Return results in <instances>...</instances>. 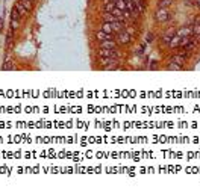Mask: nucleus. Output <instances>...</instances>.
<instances>
[{
  "label": "nucleus",
  "instance_id": "obj_5",
  "mask_svg": "<svg viewBox=\"0 0 200 192\" xmlns=\"http://www.w3.org/2000/svg\"><path fill=\"white\" fill-rule=\"evenodd\" d=\"M96 38L102 42V41H105V39H111L112 38V35L111 33H106V32H103V30H99L97 33H96Z\"/></svg>",
  "mask_w": 200,
  "mask_h": 192
},
{
  "label": "nucleus",
  "instance_id": "obj_18",
  "mask_svg": "<svg viewBox=\"0 0 200 192\" xmlns=\"http://www.w3.org/2000/svg\"><path fill=\"white\" fill-rule=\"evenodd\" d=\"M146 41H147V42H152V41H153V35H152V33H147Z\"/></svg>",
  "mask_w": 200,
  "mask_h": 192
},
{
  "label": "nucleus",
  "instance_id": "obj_1",
  "mask_svg": "<svg viewBox=\"0 0 200 192\" xmlns=\"http://www.w3.org/2000/svg\"><path fill=\"white\" fill-rule=\"evenodd\" d=\"M115 41L118 42V44H129L130 41H132V36H130L128 32H126V29H123V30H120V32H117L115 33V38H114Z\"/></svg>",
  "mask_w": 200,
  "mask_h": 192
},
{
  "label": "nucleus",
  "instance_id": "obj_15",
  "mask_svg": "<svg viewBox=\"0 0 200 192\" xmlns=\"http://www.w3.org/2000/svg\"><path fill=\"white\" fill-rule=\"evenodd\" d=\"M20 2L23 3V6L28 9V11H30L32 9V2H30V0H20Z\"/></svg>",
  "mask_w": 200,
  "mask_h": 192
},
{
  "label": "nucleus",
  "instance_id": "obj_13",
  "mask_svg": "<svg viewBox=\"0 0 200 192\" xmlns=\"http://www.w3.org/2000/svg\"><path fill=\"white\" fill-rule=\"evenodd\" d=\"M193 41V38H191V35H188V36H182L181 38V42H179V45H182V47H185L187 44H189V42Z\"/></svg>",
  "mask_w": 200,
  "mask_h": 192
},
{
  "label": "nucleus",
  "instance_id": "obj_19",
  "mask_svg": "<svg viewBox=\"0 0 200 192\" xmlns=\"http://www.w3.org/2000/svg\"><path fill=\"white\" fill-rule=\"evenodd\" d=\"M185 5H187V6H193V3H191V0H187V2H185Z\"/></svg>",
  "mask_w": 200,
  "mask_h": 192
},
{
  "label": "nucleus",
  "instance_id": "obj_11",
  "mask_svg": "<svg viewBox=\"0 0 200 192\" xmlns=\"http://www.w3.org/2000/svg\"><path fill=\"white\" fill-rule=\"evenodd\" d=\"M167 70H170V71H171V70H173V71H179V70H182V67H181V65H177L176 62H173V61H171V62L167 65Z\"/></svg>",
  "mask_w": 200,
  "mask_h": 192
},
{
  "label": "nucleus",
  "instance_id": "obj_8",
  "mask_svg": "<svg viewBox=\"0 0 200 192\" xmlns=\"http://www.w3.org/2000/svg\"><path fill=\"white\" fill-rule=\"evenodd\" d=\"M115 8V2H112V0H106L103 5V11L105 12H112V9Z\"/></svg>",
  "mask_w": 200,
  "mask_h": 192
},
{
  "label": "nucleus",
  "instance_id": "obj_10",
  "mask_svg": "<svg viewBox=\"0 0 200 192\" xmlns=\"http://www.w3.org/2000/svg\"><path fill=\"white\" fill-rule=\"evenodd\" d=\"M171 61H173V62H176L177 65L183 67V64H185V61H187V59H185L183 56H181V55H174V56L171 58Z\"/></svg>",
  "mask_w": 200,
  "mask_h": 192
},
{
  "label": "nucleus",
  "instance_id": "obj_2",
  "mask_svg": "<svg viewBox=\"0 0 200 192\" xmlns=\"http://www.w3.org/2000/svg\"><path fill=\"white\" fill-rule=\"evenodd\" d=\"M168 18H170V14H168L167 8H158L156 12H155V20L159 21V23H162V21H167Z\"/></svg>",
  "mask_w": 200,
  "mask_h": 192
},
{
  "label": "nucleus",
  "instance_id": "obj_12",
  "mask_svg": "<svg viewBox=\"0 0 200 192\" xmlns=\"http://www.w3.org/2000/svg\"><path fill=\"white\" fill-rule=\"evenodd\" d=\"M173 3V0H158V8H168Z\"/></svg>",
  "mask_w": 200,
  "mask_h": 192
},
{
  "label": "nucleus",
  "instance_id": "obj_16",
  "mask_svg": "<svg viewBox=\"0 0 200 192\" xmlns=\"http://www.w3.org/2000/svg\"><path fill=\"white\" fill-rule=\"evenodd\" d=\"M18 26H20V18H12L11 20V27L12 29H18Z\"/></svg>",
  "mask_w": 200,
  "mask_h": 192
},
{
  "label": "nucleus",
  "instance_id": "obj_20",
  "mask_svg": "<svg viewBox=\"0 0 200 192\" xmlns=\"http://www.w3.org/2000/svg\"><path fill=\"white\" fill-rule=\"evenodd\" d=\"M2 27H3L2 26V15H0V30H2Z\"/></svg>",
  "mask_w": 200,
  "mask_h": 192
},
{
  "label": "nucleus",
  "instance_id": "obj_4",
  "mask_svg": "<svg viewBox=\"0 0 200 192\" xmlns=\"http://www.w3.org/2000/svg\"><path fill=\"white\" fill-rule=\"evenodd\" d=\"M181 38L182 36H179V35H173L170 41H168V47H171V49H174V47H179V42H181Z\"/></svg>",
  "mask_w": 200,
  "mask_h": 192
},
{
  "label": "nucleus",
  "instance_id": "obj_14",
  "mask_svg": "<svg viewBox=\"0 0 200 192\" xmlns=\"http://www.w3.org/2000/svg\"><path fill=\"white\" fill-rule=\"evenodd\" d=\"M115 8H118L121 11H126V2H124V0H117V2H115Z\"/></svg>",
  "mask_w": 200,
  "mask_h": 192
},
{
  "label": "nucleus",
  "instance_id": "obj_6",
  "mask_svg": "<svg viewBox=\"0 0 200 192\" xmlns=\"http://www.w3.org/2000/svg\"><path fill=\"white\" fill-rule=\"evenodd\" d=\"M193 33V27H181L177 32H176V35H179V36H188V35H191Z\"/></svg>",
  "mask_w": 200,
  "mask_h": 192
},
{
  "label": "nucleus",
  "instance_id": "obj_9",
  "mask_svg": "<svg viewBox=\"0 0 200 192\" xmlns=\"http://www.w3.org/2000/svg\"><path fill=\"white\" fill-rule=\"evenodd\" d=\"M15 9L18 11V14L21 15V17L28 14V9H26V8L23 6V3H21V2H17V3H15Z\"/></svg>",
  "mask_w": 200,
  "mask_h": 192
},
{
  "label": "nucleus",
  "instance_id": "obj_3",
  "mask_svg": "<svg viewBox=\"0 0 200 192\" xmlns=\"http://www.w3.org/2000/svg\"><path fill=\"white\" fill-rule=\"evenodd\" d=\"M100 47H102V49H115V47H117V41H115L114 38L105 39V41L100 42Z\"/></svg>",
  "mask_w": 200,
  "mask_h": 192
},
{
  "label": "nucleus",
  "instance_id": "obj_21",
  "mask_svg": "<svg viewBox=\"0 0 200 192\" xmlns=\"http://www.w3.org/2000/svg\"><path fill=\"white\" fill-rule=\"evenodd\" d=\"M196 5H197V6L200 8V0H196Z\"/></svg>",
  "mask_w": 200,
  "mask_h": 192
},
{
  "label": "nucleus",
  "instance_id": "obj_7",
  "mask_svg": "<svg viewBox=\"0 0 200 192\" xmlns=\"http://www.w3.org/2000/svg\"><path fill=\"white\" fill-rule=\"evenodd\" d=\"M102 30L106 32V33H111V35L115 33V32H114V27H112V23H109V21H105V23L102 24Z\"/></svg>",
  "mask_w": 200,
  "mask_h": 192
},
{
  "label": "nucleus",
  "instance_id": "obj_22",
  "mask_svg": "<svg viewBox=\"0 0 200 192\" xmlns=\"http://www.w3.org/2000/svg\"><path fill=\"white\" fill-rule=\"evenodd\" d=\"M30 2H34V0H30Z\"/></svg>",
  "mask_w": 200,
  "mask_h": 192
},
{
  "label": "nucleus",
  "instance_id": "obj_17",
  "mask_svg": "<svg viewBox=\"0 0 200 192\" xmlns=\"http://www.w3.org/2000/svg\"><path fill=\"white\" fill-rule=\"evenodd\" d=\"M126 32H128L130 36H134V35L136 33V29L134 27V26H126Z\"/></svg>",
  "mask_w": 200,
  "mask_h": 192
}]
</instances>
